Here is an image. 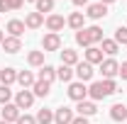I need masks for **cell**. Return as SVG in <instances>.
I'll return each instance as SVG.
<instances>
[{"label": "cell", "instance_id": "836d02e7", "mask_svg": "<svg viewBox=\"0 0 127 124\" xmlns=\"http://www.w3.org/2000/svg\"><path fill=\"white\" fill-rule=\"evenodd\" d=\"M117 76H122V80H127V61L120 66V73H117Z\"/></svg>", "mask_w": 127, "mask_h": 124}, {"label": "cell", "instance_id": "4fadbf2b", "mask_svg": "<svg viewBox=\"0 0 127 124\" xmlns=\"http://www.w3.org/2000/svg\"><path fill=\"white\" fill-rule=\"evenodd\" d=\"M17 83L22 85V90H32V85L37 83V78L32 76V71H20L17 73Z\"/></svg>", "mask_w": 127, "mask_h": 124}, {"label": "cell", "instance_id": "1f68e13d", "mask_svg": "<svg viewBox=\"0 0 127 124\" xmlns=\"http://www.w3.org/2000/svg\"><path fill=\"white\" fill-rule=\"evenodd\" d=\"M15 124H37V119L30 117V114H20V119H17Z\"/></svg>", "mask_w": 127, "mask_h": 124}, {"label": "cell", "instance_id": "4dcf8cb0", "mask_svg": "<svg viewBox=\"0 0 127 124\" xmlns=\"http://www.w3.org/2000/svg\"><path fill=\"white\" fill-rule=\"evenodd\" d=\"M115 41H117V46L120 44H127V27H117L115 29Z\"/></svg>", "mask_w": 127, "mask_h": 124}, {"label": "cell", "instance_id": "d6a6232c", "mask_svg": "<svg viewBox=\"0 0 127 124\" xmlns=\"http://www.w3.org/2000/svg\"><path fill=\"white\" fill-rule=\"evenodd\" d=\"M22 2H25V0H7L10 10H20V7H22Z\"/></svg>", "mask_w": 127, "mask_h": 124}, {"label": "cell", "instance_id": "d4e9b609", "mask_svg": "<svg viewBox=\"0 0 127 124\" xmlns=\"http://www.w3.org/2000/svg\"><path fill=\"white\" fill-rule=\"evenodd\" d=\"M56 78H59V80H61V83H68V80H71V78H73V68H71V66H59V68H56Z\"/></svg>", "mask_w": 127, "mask_h": 124}, {"label": "cell", "instance_id": "60d3db41", "mask_svg": "<svg viewBox=\"0 0 127 124\" xmlns=\"http://www.w3.org/2000/svg\"><path fill=\"white\" fill-rule=\"evenodd\" d=\"M30 2H37V0H30Z\"/></svg>", "mask_w": 127, "mask_h": 124}, {"label": "cell", "instance_id": "603a6c76", "mask_svg": "<svg viewBox=\"0 0 127 124\" xmlns=\"http://www.w3.org/2000/svg\"><path fill=\"white\" fill-rule=\"evenodd\" d=\"M66 24L71 27V29H83V12H71L68 15V20H66Z\"/></svg>", "mask_w": 127, "mask_h": 124}, {"label": "cell", "instance_id": "e575fe53", "mask_svg": "<svg viewBox=\"0 0 127 124\" xmlns=\"http://www.w3.org/2000/svg\"><path fill=\"white\" fill-rule=\"evenodd\" d=\"M71 124H88V117H81V114H78V117H73Z\"/></svg>", "mask_w": 127, "mask_h": 124}, {"label": "cell", "instance_id": "ab89813d", "mask_svg": "<svg viewBox=\"0 0 127 124\" xmlns=\"http://www.w3.org/2000/svg\"><path fill=\"white\" fill-rule=\"evenodd\" d=\"M0 124H7V122H2V119H0Z\"/></svg>", "mask_w": 127, "mask_h": 124}, {"label": "cell", "instance_id": "9a60e30c", "mask_svg": "<svg viewBox=\"0 0 127 124\" xmlns=\"http://www.w3.org/2000/svg\"><path fill=\"white\" fill-rule=\"evenodd\" d=\"M42 24H44V15L42 12H30L25 17V27H30V29H39Z\"/></svg>", "mask_w": 127, "mask_h": 124}, {"label": "cell", "instance_id": "d590c367", "mask_svg": "<svg viewBox=\"0 0 127 124\" xmlns=\"http://www.w3.org/2000/svg\"><path fill=\"white\" fill-rule=\"evenodd\" d=\"M0 12H10V5H7V0H0Z\"/></svg>", "mask_w": 127, "mask_h": 124}, {"label": "cell", "instance_id": "8fae6325", "mask_svg": "<svg viewBox=\"0 0 127 124\" xmlns=\"http://www.w3.org/2000/svg\"><path fill=\"white\" fill-rule=\"evenodd\" d=\"M86 15L91 17V20H100V17L108 15V5H103V2H93V5H88Z\"/></svg>", "mask_w": 127, "mask_h": 124}, {"label": "cell", "instance_id": "30bf717a", "mask_svg": "<svg viewBox=\"0 0 127 124\" xmlns=\"http://www.w3.org/2000/svg\"><path fill=\"white\" fill-rule=\"evenodd\" d=\"M44 24H47V29H49V32H54V34H56V32H61V29H64L66 20H64L61 15H49L47 20H44Z\"/></svg>", "mask_w": 127, "mask_h": 124}, {"label": "cell", "instance_id": "2e32d148", "mask_svg": "<svg viewBox=\"0 0 127 124\" xmlns=\"http://www.w3.org/2000/svg\"><path fill=\"white\" fill-rule=\"evenodd\" d=\"M86 61L91 63V66L103 63V51H100L98 46H88V49H86Z\"/></svg>", "mask_w": 127, "mask_h": 124}, {"label": "cell", "instance_id": "7402d4cb", "mask_svg": "<svg viewBox=\"0 0 127 124\" xmlns=\"http://www.w3.org/2000/svg\"><path fill=\"white\" fill-rule=\"evenodd\" d=\"M27 63L34 68H42L44 66V51H30L27 54Z\"/></svg>", "mask_w": 127, "mask_h": 124}, {"label": "cell", "instance_id": "f1b7e54d", "mask_svg": "<svg viewBox=\"0 0 127 124\" xmlns=\"http://www.w3.org/2000/svg\"><path fill=\"white\" fill-rule=\"evenodd\" d=\"M54 10V0H37V12H51Z\"/></svg>", "mask_w": 127, "mask_h": 124}, {"label": "cell", "instance_id": "f35d334b", "mask_svg": "<svg viewBox=\"0 0 127 124\" xmlns=\"http://www.w3.org/2000/svg\"><path fill=\"white\" fill-rule=\"evenodd\" d=\"M2 39H5V34H2V32H0V44H2Z\"/></svg>", "mask_w": 127, "mask_h": 124}, {"label": "cell", "instance_id": "74e56055", "mask_svg": "<svg viewBox=\"0 0 127 124\" xmlns=\"http://www.w3.org/2000/svg\"><path fill=\"white\" fill-rule=\"evenodd\" d=\"M98 2H103V5H110V2H115V0H98Z\"/></svg>", "mask_w": 127, "mask_h": 124}, {"label": "cell", "instance_id": "7a4b0ae2", "mask_svg": "<svg viewBox=\"0 0 127 124\" xmlns=\"http://www.w3.org/2000/svg\"><path fill=\"white\" fill-rule=\"evenodd\" d=\"M100 73H103L105 80H112V78L120 73V63L115 61V59H103V63H100Z\"/></svg>", "mask_w": 127, "mask_h": 124}, {"label": "cell", "instance_id": "3957f363", "mask_svg": "<svg viewBox=\"0 0 127 124\" xmlns=\"http://www.w3.org/2000/svg\"><path fill=\"white\" fill-rule=\"evenodd\" d=\"M68 97H71L73 102H83V100L88 97V88H86L81 80L78 83H71V85H68Z\"/></svg>", "mask_w": 127, "mask_h": 124}, {"label": "cell", "instance_id": "8992f818", "mask_svg": "<svg viewBox=\"0 0 127 124\" xmlns=\"http://www.w3.org/2000/svg\"><path fill=\"white\" fill-rule=\"evenodd\" d=\"M73 73L78 76L81 83H86V80H91V78H93L95 71H93V66H91L88 61H78V63H76V71H73Z\"/></svg>", "mask_w": 127, "mask_h": 124}, {"label": "cell", "instance_id": "277c9868", "mask_svg": "<svg viewBox=\"0 0 127 124\" xmlns=\"http://www.w3.org/2000/svg\"><path fill=\"white\" fill-rule=\"evenodd\" d=\"M42 49H44V54H47V51H59V49H61V37L54 34V32L44 34V39H42Z\"/></svg>", "mask_w": 127, "mask_h": 124}, {"label": "cell", "instance_id": "5bb4252c", "mask_svg": "<svg viewBox=\"0 0 127 124\" xmlns=\"http://www.w3.org/2000/svg\"><path fill=\"white\" fill-rule=\"evenodd\" d=\"M76 109H78L81 117H91V114H95V112H98V105H95L93 100H83V102H78V105H76Z\"/></svg>", "mask_w": 127, "mask_h": 124}, {"label": "cell", "instance_id": "5b68a950", "mask_svg": "<svg viewBox=\"0 0 127 124\" xmlns=\"http://www.w3.org/2000/svg\"><path fill=\"white\" fill-rule=\"evenodd\" d=\"M15 105L20 109H30L32 105H34V93H32V90H20V93L15 95Z\"/></svg>", "mask_w": 127, "mask_h": 124}, {"label": "cell", "instance_id": "6da1fadb", "mask_svg": "<svg viewBox=\"0 0 127 124\" xmlns=\"http://www.w3.org/2000/svg\"><path fill=\"white\" fill-rule=\"evenodd\" d=\"M112 93H117V85H115V80H95L91 83V88H88V97L91 100H105V97H110Z\"/></svg>", "mask_w": 127, "mask_h": 124}, {"label": "cell", "instance_id": "f546056e", "mask_svg": "<svg viewBox=\"0 0 127 124\" xmlns=\"http://www.w3.org/2000/svg\"><path fill=\"white\" fill-rule=\"evenodd\" d=\"M10 97H12L10 85H0V105H7V102H10Z\"/></svg>", "mask_w": 127, "mask_h": 124}, {"label": "cell", "instance_id": "7c38bea8", "mask_svg": "<svg viewBox=\"0 0 127 124\" xmlns=\"http://www.w3.org/2000/svg\"><path fill=\"white\" fill-rule=\"evenodd\" d=\"M37 80H44V83H49V85H51V83L56 80V68L44 63V66L39 68V76H37Z\"/></svg>", "mask_w": 127, "mask_h": 124}, {"label": "cell", "instance_id": "cb8c5ba5", "mask_svg": "<svg viewBox=\"0 0 127 124\" xmlns=\"http://www.w3.org/2000/svg\"><path fill=\"white\" fill-rule=\"evenodd\" d=\"M117 41H115V39H103V41H100V51H103V54H108V56H115V54H117Z\"/></svg>", "mask_w": 127, "mask_h": 124}, {"label": "cell", "instance_id": "ac0fdd59", "mask_svg": "<svg viewBox=\"0 0 127 124\" xmlns=\"http://www.w3.org/2000/svg\"><path fill=\"white\" fill-rule=\"evenodd\" d=\"M110 119L112 122H125L127 119V107L125 105H112L110 107Z\"/></svg>", "mask_w": 127, "mask_h": 124}, {"label": "cell", "instance_id": "e0dca14e", "mask_svg": "<svg viewBox=\"0 0 127 124\" xmlns=\"http://www.w3.org/2000/svg\"><path fill=\"white\" fill-rule=\"evenodd\" d=\"M61 63L73 68V66L78 63V51H73V49H64V51H61Z\"/></svg>", "mask_w": 127, "mask_h": 124}, {"label": "cell", "instance_id": "ffe728a7", "mask_svg": "<svg viewBox=\"0 0 127 124\" xmlns=\"http://www.w3.org/2000/svg\"><path fill=\"white\" fill-rule=\"evenodd\" d=\"M15 80H17V71L15 68H2V71H0V83H2V85H12Z\"/></svg>", "mask_w": 127, "mask_h": 124}, {"label": "cell", "instance_id": "d6986e66", "mask_svg": "<svg viewBox=\"0 0 127 124\" xmlns=\"http://www.w3.org/2000/svg\"><path fill=\"white\" fill-rule=\"evenodd\" d=\"M5 29L10 32V37H17V39H20V37H22V32H25V22H20V20H10Z\"/></svg>", "mask_w": 127, "mask_h": 124}, {"label": "cell", "instance_id": "52a82bcc", "mask_svg": "<svg viewBox=\"0 0 127 124\" xmlns=\"http://www.w3.org/2000/svg\"><path fill=\"white\" fill-rule=\"evenodd\" d=\"M20 114H22V112H20V107H17L15 102H7V105H2V122H17V119H20Z\"/></svg>", "mask_w": 127, "mask_h": 124}, {"label": "cell", "instance_id": "44dd1931", "mask_svg": "<svg viewBox=\"0 0 127 124\" xmlns=\"http://www.w3.org/2000/svg\"><path fill=\"white\" fill-rule=\"evenodd\" d=\"M49 90H51V85H49V83H44V80H37V83L32 85V93H34V97H47Z\"/></svg>", "mask_w": 127, "mask_h": 124}, {"label": "cell", "instance_id": "ba28073f", "mask_svg": "<svg viewBox=\"0 0 127 124\" xmlns=\"http://www.w3.org/2000/svg\"><path fill=\"white\" fill-rule=\"evenodd\" d=\"M0 46H2L5 54H17V51H22V41H20L17 37H5Z\"/></svg>", "mask_w": 127, "mask_h": 124}, {"label": "cell", "instance_id": "8d00e7d4", "mask_svg": "<svg viewBox=\"0 0 127 124\" xmlns=\"http://www.w3.org/2000/svg\"><path fill=\"white\" fill-rule=\"evenodd\" d=\"M71 2H73L76 7H83V5H88V0H71Z\"/></svg>", "mask_w": 127, "mask_h": 124}, {"label": "cell", "instance_id": "484cf974", "mask_svg": "<svg viewBox=\"0 0 127 124\" xmlns=\"http://www.w3.org/2000/svg\"><path fill=\"white\" fill-rule=\"evenodd\" d=\"M76 44H78V46H83V49L93 46V44H91V37H88V32H86V27L76 32Z\"/></svg>", "mask_w": 127, "mask_h": 124}, {"label": "cell", "instance_id": "4316f807", "mask_svg": "<svg viewBox=\"0 0 127 124\" xmlns=\"http://www.w3.org/2000/svg\"><path fill=\"white\" fill-rule=\"evenodd\" d=\"M34 119H37V124H51L54 122V112L51 109H39Z\"/></svg>", "mask_w": 127, "mask_h": 124}, {"label": "cell", "instance_id": "9c48e42d", "mask_svg": "<svg viewBox=\"0 0 127 124\" xmlns=\"http://www.w3.org/2000/svg\"><path fill=\"white\" fill-rule=\"evenodd\" d=\"M73 109H68V107H59L56 112H54V122L56 124H71L73 122Z\"/></svg>", "mask_w": 127, "mask_h": 124}, {"label": "cell", "instance_id": "83f0119b", "mask_svg": "<svg viewBox=\"0 0 127 124\" xmlns=\"http://www.w3.org/2000/svg\"><path fill=\"white\" fill-rule=\"evenodd\" d=\"M88 37H91V44H100V41H103V39H105V37H103V29H100V27H88Z\"/></svg>", "mask_w": 127, "mask_h": 124}]
</instances>
